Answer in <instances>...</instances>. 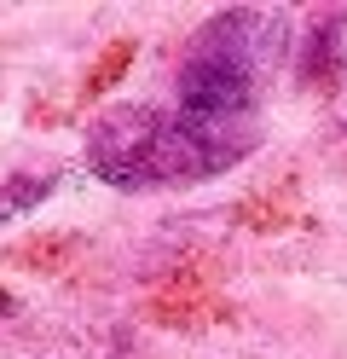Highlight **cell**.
Listing matches in <instances>:
<instances>
[{"label":"cell","mask_w":347,"mask_h":359,"mask_svg":"<svg viewBox=\"0 0 347 359\" xmlns=\"http://www.w3.org/2000/svg\"><path fill=\"white\" fill-rule=\"evenodd\" d=\"M261 140L266 133L203 122L174 99L110 104L87 128V168L116 191H174V186H197V180L238 168Z\"/></svg>","instance_id":"cell-1"},{"label":"cell","mask_w":347,"mask_h":359,"mask_svg":"<svg viewBox=\"0 0 347 359\" xmlns=\"http://www.w3.org/2000/svg\"><path fill=\"white\" fill-rule=\"evenodd\" d=\"M284 53H290V29L278 12L231 6L185 41L168 99L203 122L266 133V99L284 70Z\"/></svg>","instance_id":"cell-2"}]
</instances>
